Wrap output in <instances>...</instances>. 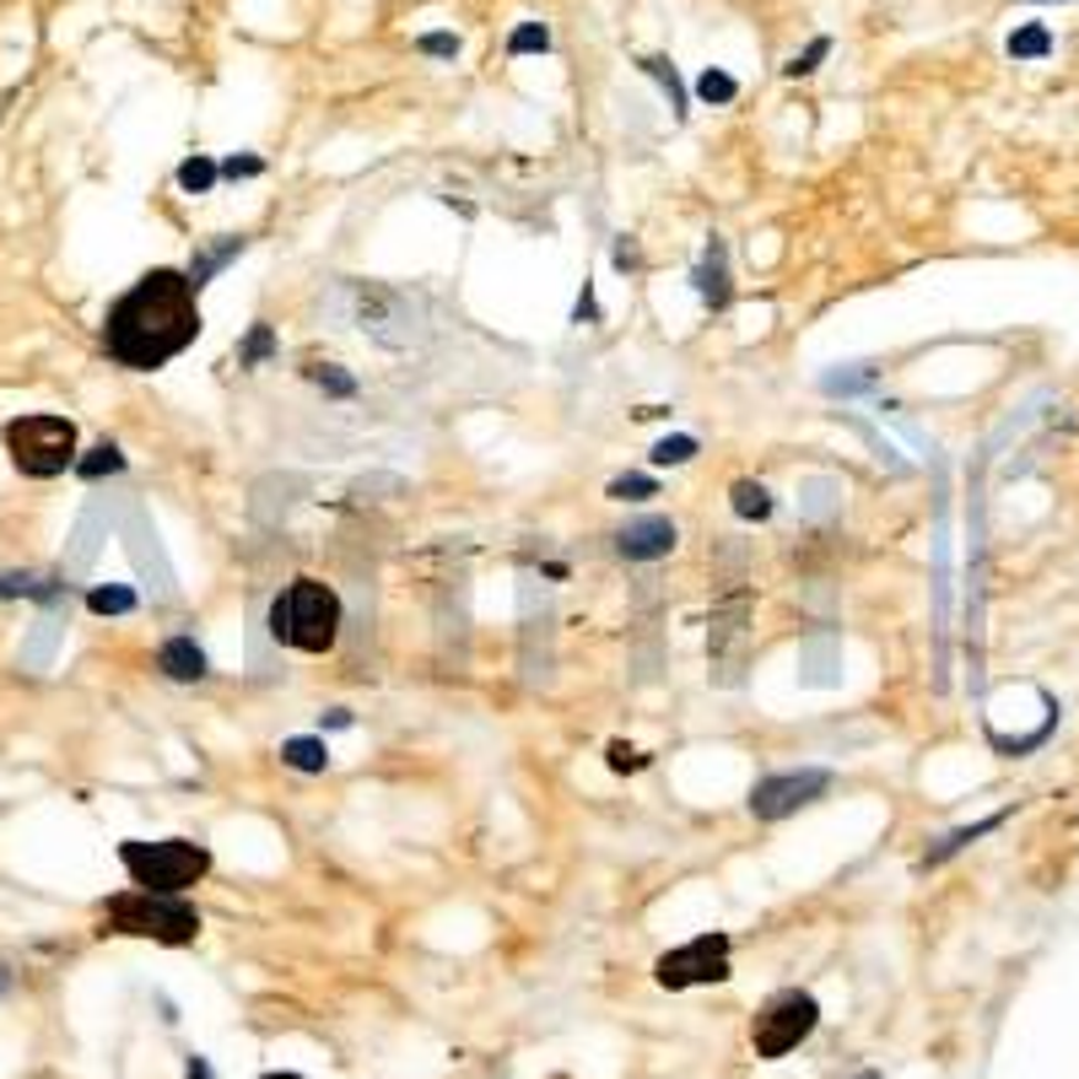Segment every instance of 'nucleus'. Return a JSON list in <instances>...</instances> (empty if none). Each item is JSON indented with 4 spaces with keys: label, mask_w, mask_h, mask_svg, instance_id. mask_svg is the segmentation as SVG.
Segmentation results:
<instances>
[{
    "label": "nucleus",
    "mask_w": 1079,
    "mask_h": 1079,
    "mask_svg": "<svg viewBox=\"0 0 1079 1079\" xmlns=\"http://www.w3.org/2000/svg\"><path fill=\"white\" fill-rule=\"evenodd\" d=\"M201 340V291L184 270H146L130 291L109 302L103 351L130 373H157Z\"/></svg>",
    "instance_id": "obj_1"
},
{
    "label": "nucleus",
    "mask_w": 1079,
    "mask_h": 1079,
    "mask_svg": "<svg viewBox=\"0 0 1079 1079\" xmlns=\"http://www.w3.org/2000/svg\"><path fill=\"white\" fill-rule=\"evenodd\" d=\"M330 308L340 325L362 330L368 340L389 346V351H405V346H421L432 335V319H427V302L405 287H389V281H357V276H340L330 291Z\"/></svg>",
    "instance_id": "obj_2"
},
{
    "label": "nucleus",
    "mask_w": 1079,
    "mask_h": 1079,
    "mask_svg": "<svg viewBox=\"0 0 1079 1079\" xmlns=\"http://www.w3.org/2000/svg\"><path fill=\"white\" fill-rule=\"evenodd\" d=\"M270 637L297 654H330L340 637V594L319 578H297L270 599Z\"/></svg>",
    "instance_id": "obj_3"
},
{
    "label": "nucleus",
    "mask_w": 1079,
    "mask_h": 1079,
    "mask_svg": "<svg viewBox=\"0 0 1079 1079\" xmlns=\"http://www.w3.org/2000/svg\"><path fill=\"white\" fill-rule=\"evenodd\" d=\"M103 934H130L152 945H195L201 913L184 896H157V891H120L103 902Z\"/></svg>",
    "instance_id": "obj_4"
},
{
    "label": "nucleus",
    "mask_w": 1079,
    "mask_h": 1079,
    "mask_svg": "<svg viewBox=\"0 0 1079 1079\" xmlns=\"http://www.w3.org/2000/svg\"><path fill=\"white\" fill-rule=\"evenodd\" d=\"M120 864L135 880V891L157 896H184L210 874V847L189 836H163V842H120Z\"/></svg>",
    "instance_id": "obj_5"
},
{
    "label": "nucleus",
    "mask_w": 1079,
    "mask_h": 1079,
    "mask_svg": "<svg viewBox=\"0 0 1079 1079\" xmlns=\"http://www.w3.org/2000/svg\"><path fill=\"white\" fill-rule=\"evenodd\" d=\"M6 454L28 481H54V475L76 470V459H82L76 421H65V415H17V421H6Z\"/></svg>",
    "instance_id": "obj_6"
},
{
    "label": "nucleus",
    "mask_w": 1079,
    "mask_h": 1079,
    "mask_svg": "<svg viewBox=\"0 0 1079 1079\" xmlns=\"http://www.w3.org/2000/svg\"><path fill=\"white\" fill-rule=\"evenodd\" d=\"M815 1026H821V1004H815L810 994L789 988V994L767 998V1004H761V1015H756V1026H750L756 1058H789L793 1047L810 1037Z\"/></svg>",
    "instance_id": "obj_7"
},
{
    "label": "nucleus",
    "mask_w": 1079,
    "mask_h": 1079,
    "mask_svg": "<svg viewBox=\"0 0 1079 1079\" xmlns=\"http://www.w3.org/2000/svg\"><path fill=\"white\" fill-rule=\"evenodd\" d=\"M831 793V772L826 767H799V772H772L750 789V815L756 821H789L799 810L821 804Z\"/></svg>",
    "instance_id": "obj_8"
},
{
    "label": "nucleus",
    "mask_w": 1079,
    "mask_h": 1079,
    "mask_svg": "<svg viewBox=\"0 0 1079 1079\" xmlns=\"http://www.w3.org/2000/svg\"><path fill=\"white\" fill-rule=\"evenodd\" d=\"M659 988L680 994V988H697V983H723L729 977V934H697L691 945L665 950L654 966Z\"/></svg>",
    "instance_id": "obj_9"
},
{
    "label": "nucleus",
    "mask_w": 1079,
    "mask_h": 1079,
    "mask_svg": "<svg viewBox=\"0 0 1079 1079\" xmlns=\"http://www.w3.org/2000/svg\"><path fill=\"white\" fill-rule=\"evenodd\" d=\"M125 551H130V562H135V573H141V583H146L157 599H178L173 567H167L163 545H157V530H152V518H146L141 502L125 513Z\"/></svg>",
    "instance_id": "obj_10"
},
{
    "label": "nucleus",
    "mask_w": 1079,
    "mask_h": 1079,
    "mask_svg": "<svg viewBox=\"0 0 1079 1079\" xmlns=\"http://www.w3.org/2000/svg\"><path fill=\"white\" fill-rule=\"evenodd\" d=\"M675 545H680V530L669 524L665 513H643V518L621 524V535H616V551L626 562H665Z\"/></svg>",
    "instance_id": "obj_11"
},
{
    "label": "nucleus",
    "mask_w": 1079,
    "mask_h": 1079,
    "mask_svg": "<svg viewBox=\"0 0 1079 1079\" xmlns=\"http://www.w3.org/2000/svg\"><path fill=\"white\" fill-rule=\"evenodd\" d=\"M109 524H114V507H109V502H92L82 518H76V530H71V540H65V562H60L65 578H82L86 567L97 562V551H103V540H109Z\"/></svg>",
    "instance_id": "obj_12"
},
{
    "label": "nucleus",
    "mask_w": 1079,
    "mask_h": 1079,
    "mask_svg": "<svg viewBox=\"0 0 1079 1079\" xmlns=\"http://www.w3.org/2000/svg\"><path fill=\"white\" fill-rule=\"evenodd\" d=\"M691 281H697V297L707 308H729L734 287H729V249H723V238H707V254L702 265L691 270Z\"/></svg>",
    "instance_id": "obj_13"
},
{
    "label": "nucleus",
    "mask_w": 1079,
    "mask_h": 1079,
    "mask_svg": "<svg viewBox=\"0 0 1079 1079\" xmlns=\"http://www.w3.org/2000/svg\"><path fill=\"white\" fill-rule=\"evenodd\" d=\"M157 669H163L167 680H184V686H189V680H206V675H210L206 648H201L195 637H184V631H178V637H167L163 648H157Z\"/></svg>",
    "instance_id": "obj_14"
},
{
    "label": "nucleus",
    "mask_w": 1079,
    "mask_h": 1079,
    "mask_svg": "<svg viewBox=\"0 0 1079 1079\" xmlns=\"http://www.w3.org/2000/svg\"><path fill=\"white\" fill-rule=\"evenodd\" d=\"M1009 815H1015V810H998V815H983V821H972V826H955L950 836H939V842H934V847L923 853V870H934V864H945V859H955V853H960V847H972L977 836H988V831H998V826H1004V821H1009Z\"/></svg>",
    "instance_id": "obj_15"
},
{
    "label": "nucleus",
    "mask_w": 1079,
    "mask_h": 1079,
    "mask_svg": "<svg viewBox=\"0 0 1079 1079\" xmlns=\"http://www.w3.org/2000/svg\"><path fill=\"white\" fill-rule=\"evenodd\" d=\"M60 594H65L60 578H43V573H28V567L0 573V599H43V605H60Z\"/></svg>",
    "instance_id": "obj_16"
},
{
    "label": "nucleus",
    "mask_w": 1079,
    "mask_h": 1079,
    "mask_svg": "<svg viewBox=\"0 0 1079 1079\" xmlns=\"http://www.w3.org/2000/svg\"><path fill=\"white\" fill-rule=\"evenodd\" d=\"M60 637H65V621L49 610V616H39L33 621V631H28V643H22V669H49V659H54V648H60Z\"/></svg>",
    "instance_id": "obj_17"
},
{
    "label": "nucleus",
    "mask_w": 1079,
    "mask_h": 1079,
    "mask_svg": "<svg viewBox=\"0 0 1079 1079\" xmlns=\"http://www.w3.org/2000/svg\"><path fill=\"white\" fill-rule=\"evenodd\" d=\"M244 249H249V238H222V244H210V249H201V254H195V259H189V270H184V276H189V287L201 291V287H206V281H210V276L222 270V265H233V259H238V254H244Z\"/></svg>",
    "instance_id": "obj_18"
},
{
    "label": "nucleus",
    "mask_w": 1079,
    "mask_h": 1079,
    "mask_svg": "<svg viewBox=\"0 0 1079 1079\" xmlns=\"http://www.w3.org/2000/svg\"><path fill=\"white\" fill-rule=\"evenodd\" d=\"M281 761L291 772H325L330 767V746H325V734H297V740L281 746Z\"/></svg>",
    "instance_id": "obj_19"
},
{
    "label": "nucleus",
    "mask_w": 1079,
    "mask_h": 1079,
    "mask_svg": "<svg viewBox=\"0 0 1079 1079\" xmlns=\"http://www.w3.org/2000/svg\"><path fill=\"white\" fill-rule=\"evenodd\" d=\"M729 502H734V513H740L746 524H761V518H772V507H778V502H772V492H767L761 481H734V486H729Z\"/></svg>",
    "instance_id": "obj_20"
},
{
    "label": "nucleus",
    "mask_w": 1079,
    "mask_h": 1079,
    "mask_svg": "<svg viewBox=\"0 0 1079 1079\" xmlns=\"http://www.w3.org/2000/svg\"><path fill=\"white\" fill-rule=\"evenodd\" d=\"M637 65H643V71H648L654 82L665 86V97H669V109H675V120H686V86H680V71L669 65L665 54H643Z\"/></svg>",
    "instance_id": "obj_21"
},
{
    "label": "nucleus",
    "mask_w": 1079,
    "mask_h": 1079,
    "mask_svg": "<svg viewBox=\"0 0 1079 1079\" xmlns=\"http://www.w3.org/2000/svg\"><path fill=\"white\" fill-rule=\"evenodd\" d=\"M216 178H222V167L210 163L206 152H195V157H184V163H178V189H184V195H210V189H216Z\"/></svg>",
    "instance_id": "obj_22"
},
{
    "label": "nucleus",
    "mask_w": 1079,
    "mask_h": 1079,
    "mask_svg": "<svg viewBox=\"0 0 1079 1079\" xmlns=\"http://www.w3.org/2000/svg\"><path fill=\"white\" fill-rule=\"evenodd\" d=\"M1004 49H1009V60H1047V54H1052V33H1047L1041 22H1026V28L1009 33Z\"/></svg>",
    "instance_id": "obj_23"
},
{
    "label": "nucleus",
    "mask_w": 1079,
    "mask_h": 1079,
    "mask_svg": "<svg viewBox=\"0 0 1079 1079\" xmlns=\"http://www.w3.org/2000/svg\"><path fill=\"white\" fill-rule=\"evenodd\" d=\"M86 610L92 616H130L135 610V588H125V583H97L86 594Z\"/></svg>",
    "instance_id": "obj_24"
},
{
    "label": "nucleus",
    "mask_w": 1079,
    "mask_h": 1079,
    "mask_svg": "<svg viewBox=\"0 0 1079 1079\" xmlns=\"http://www.w3.org/2000/svg\"><path fill=\"white\" fill-rule=\"evenodd\" d=\"M120 470H125V454H120L114 443H97L92 454L76 459V475H82V481H103V475H120Z\"/></svg>",
    "instance_id": "obj_25"
},
{
    "label": "nucleus",
    "mask_w": 1079,
    "mask_h": 1079,
    "mask_svg": "<svg viewBox=\"0 0 1079 1079\" xmlns=\"http://www.w3.org/2000/svg\"><path fill=\"white\" fill-rule=\"evenodd\" d=\"M697 97H702V103H734V97H740V82H734L729 71L707 65L702 76H697Z\"/></svg>",
    "instance_id": "obj_26"
},
{
    "label": "nucleus",
    "mask_w": 1079,
    "mask_h": 1079,
    "mask_svg": "<svg viewBox=\"0 0 1079 1079\" xmlns=\"http://www.w3.org/2000/svg\"><path fill=\"white\" fill-rule=\"evenodd\" d=\"M648 459H654L659 470H675V464H691V459H697V438H686V432H675V438H659V443H654V454H648Z\"/></svg>",
    "instance_id": "obj_27"
},
{
    "label": "nucleus",
    "mask_w": 1079,
    "mask_h": 1079,
    "mask_svg": "<svg viewBox=\"0 0 1079 1079\" xmlns=\"http://www.w3.org/2000/svg\"><path fill=\"white\" fill-rule=\"evenodd\" d=\"M551 49V28L545 22H518L507 33V54H545Z\"/></svg>",
    "instance_id": "obj_28"
},
{
    "label": "nucleus",
    "mask_w": 1079,
    "mask_h": 1079,
    "mask_svg": "<svg viewBox=\"0 0 1079 1079\" xmlns=\"http://www.w3.org/2000/svg\"><path fill=\"white\" fill-rule=\"evenodd\" d=\"M308 378H314L325 394H335V400H351V394H357V378L340 373L335 362H308Z\"/></svg>",
    "instance_id": "obj_29"
},
{
    "label": "nucleus",
    "mask_w": 1079,
    "mask_h": 1079,
    "mask_svg": "<svg viewBox=\"0 0 1079 1079\" xmlns=\"http://www.w3.org/2000/svg\"><path fill=\"white\" fill-rule=\"evenodd\" d=\"M654 492H659L654 475H616V481L605 486V497L610 502H643V497H654Z\"/></svg>",
    "instance_id": "obj_30"
},
{
    "label": "nucleus",
    "mask_w": 1079,
    "mask_h": 1079,
    "mask_svg": "<svg viewBox=\"0 0 1079 1079\" xmlns=\"http://www.w3.org/2000/svg\"><path fill=\"white\" fill-rule=\"evenodd\" d=\"M270 351H276V335H270V325H254L249 340L238 346V368H259Z\"/></svg>",
    "instance_id": "obj_31"
},
{
    "label": "nucleus",
    "mask_w": 1079,
    "mask_h": 1079,
    "mask_svg": "<svg viewBox=\"0 0 1079 1079\" xmlns=\"http://www.w3.org/2000/svg\"><path fill=\"white\" fill-rule=\"evenodd\" d=\"M870 383H874V368H864V362H859L853 373H826V378H821V389H826V394H859V389H870Z\"/></svg>",
    "instance_id": "obj_32"
},
{
    "label": "nucleus",
    "mask_w": 1079,
    "mask_h": 1079,
    "mask_svg": "<svg viewBox=\"0 0 1079 1079\" xmlns=\"http://www.w3.org/2000/svg\"><path fill=\"white\" fill-rule=\"evenodd\" d=\"M826 54H831V39H810V49H804V54H793L783 71H789V76H810V71H821V60H826Z\"/></svg>",
    "instance_id": "obj_33"
},
{
    "label": "nucleus",
    "mask_w": 1079,
    "mask_h": 1079,
    "mask_svg": "<svg viewBox=\"0 0 1079 1079\" xmlns=\"http://www.w3.org/2000/svg\"><path fill=\"white\" fill-rule=\"evenodd\" d=\"M415 49H421V54H432V60H454V54H459V33H421Z\"/></svg>",
    "instance_id": "obj_34"
},
{
    "label": "nucleus",
    "mask_w": 1079,
    "mask_h": 1079,
    "mask_svg": "<svg viewBox=\"0 0 1079 1079\" xmlns=\"http://www.w3.org/2000/svg\"><path fill=\"white\" fill-rule=\"evenodd\" d=\"M610 767H616V772H643V767H648V756L616 740V746H610Z\"/></svg>",
    "instance_id": "obj_35"
},
{
    "label": "nucleus",
    "mask_w": 1079,
    "mask_h": 1079,
    "mask_svg": "<svg viewBox=\"0 0 1079 1079\" xmlns=\"http://www.w3.org/2000/svg\"><path fill=\"white\" fill-rule=\"evenodd\" d=\"M259 173H265L259 157H227V163H222V178H259Z\"/></svg>",
    "instance_id": "obj_36"
},
{
    "label": "nucleus",
    "mask_w": 1079,
    "mask_h": 1079,
    "mask_svg": "<svg viewBox=\"0 0 1079 1079\" xmlns=\"http://www.w3.org/2000/svg\"><path fill=\"white\" fill-rule=\"evenodd\" d=\"M319 729H351V712H346V707H335V712L319 718Z\"/></svg>",
    "instance_id": "obj_37"
},
{
    "label": "nucleus",
    "mask_w": 1079,
    "mask_h": 1079,
    "mask_svg": "<svg viewBox=\"0 0 1079 1079\" xmlns=\"http://www.w3.org/2000/svg\"><path fill=\"white\" fill-rule=\"evenodd\" d=\"M594 314H599V308H594V291L583 287V297H578V308H573V319H578V325H583V319H594Z\"/></svg>",
    "instance_id": "obj_38"
},
{
    "label": "nucleus",
    "mask_w": 1079,
    "mask_h": 1079,
    "mask_svg": "<svg viewBox=\"0 0 1079 1079\" xmlns=\"http://www.w3.org/2000/svg\"><path fill=\"white\" fill-rule=\"evenodd\" d=\"M184 1069H189V1079H210V1063L201 1058V1052H189V1063H184Z\"/></svg>",
    "instance_id": "obj_39"
},
{
    "label": "nucleus",
    "mask_w": 1079,
    "mask_h": 1079,
    "mask_svg": "<svg viewBox=\"0 0 1079 1079\" xmlns=\"http://www.w3.org/2000/svg\"><path fill=\"white\" fill-rule=\"evenodd\" d=\"M616 265H621V270H631V265H637V249H631L626 238H621V244H616Z\"/></svg>",
    "instance_id": "obj_40"
},
{
    "label": "nucleus",
    "mask_w": 1079,
    "mask_h": 1079,
    "mask_svg": "<svg viewBox=\"0 0 1079 1079\" xmlns=\"http://www.w3.org/2000/svg\"><path fill=\"white\" fill-rule=\"evenodd\" d=\"M6 988H11V972H6V966H0V994H6Z\"/></svg>",
    "instance_id": "obj_41"
},
{
    "label": "nucleus",
    "mask_w": 1079,
    "mask_h": 1079,
    "mask_svg": "<svg viewBox=\"0 0 1079 1079\" xmlns=\"http://www.w3.org/2000/svg\"><path fill=\"white\" fill-rule=\"evenodd\" d=\"M259 1079H302V1075H287V1069H281V1075H259Z\"/></svg>",
    "instance_id": "obj_42"
},
{
    "label": "nucleus",
    "mask_w": 1079,
    "mask_h": 1079,
    "mask_svg": "<svg viewBox=\"0 0 1079 1079\" xmlns=\"http://www.w3.org/2000/svg\"><path fill=\"white\" fill-rule=\"evenodd\" d=\"M859 1079H880V1075H874V1069H864V1075H859Z\"/></svg>",
    "instance_id": "obj_43"
},
{
    "label": "nucleus",
    "mask_w": 1079,
    "mask_h": 1079,
    "mask_svg": "<svg viewBox=\"0 0 1079 1079\" xmlns=\"http://www.w3.org/2000/svg\"><path fill=\"white\" fill-rule=\"evenodd\" d=\"M1031 6H1047V0H1031Z\"/></svg>",
    "instance_id": "obj_44"
}]
</instances>
